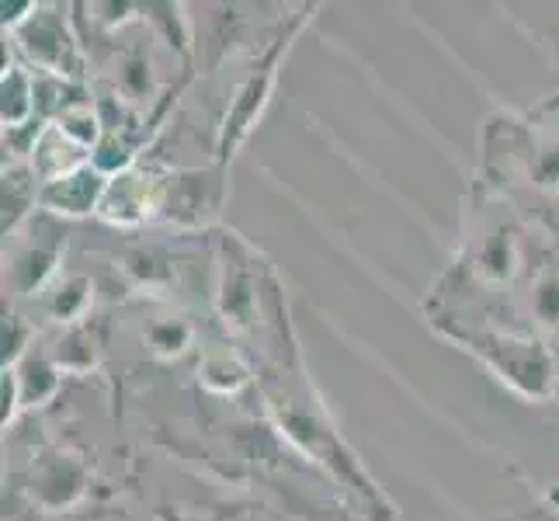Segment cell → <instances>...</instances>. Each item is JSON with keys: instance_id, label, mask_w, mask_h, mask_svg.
Returning <instances> with one entry per match:
<instances>
[{"instance_id": "cell-1", "label": "cell", "mask_w": 559, "mask_h": 521, "mask_svg": "<svg viewBox=\"0 0 559 521\" xmlns=\"http://www.w3.org/2000/svg\"><path fill=\"white\" fill-rule=\"evenodd\" d=\"M105 185L102 181V170L98 167H76L63 178H52L43 185L38 191V199H43L46 209L52 212H63V216H84V212L98 209L102 199H105Z\"/></svg>"}, {"instance_id": "cell-2", "label": "cell", "mask_w": 559, "mask_h": 521, "mask_svg": "<svg viewBox=\"0 0 559 521\" xmlns=\"http://www.w3.org/2000/svg\"><path fill=\"white\" fill-rule=\"evenodd\" d=\"M160 191L146 185V174L136 170H122L105 185V199H102V216L111 223H140L146 220L150 209H160Z\"/></svg>"}, {"instance_id": "cell-3", "label": "cell", "mask_w": 559, "mask_h": 521, "mask_svg": "<svg viewBox=\"0 0 559 521\" xmlns=\"http://www.w3.org/2000/svg\"><path fill=\"white\" fill-rule=\"evenodd\" d=\"M219 205H223V181L199 170L170 181L160 199V209L167 216L181 223H199L205 220V212H219Z\"/></svg>"}, {"instance_id": "cell-4", "label": "cell", "mask_w": 559, "mask_h": 521, "mask_svg": "<svg viewBox=\"0 0 559 521\" xmlns=\"http://www.w3.org/2000/svg\"><path fill=\"white\" fill-rule=\"evenodd\" d=\"M32 111H35V87L28 81V73L14 67L4 73V126L22 129V122Z\"/></svg>"}, {"instance_id": "cell-5", "label": "cell", "mask_w": 559, "mask_h": 521, "mask_svg": "<svg viewBox=\"0 0 559 521\" xmlns=\"http://www.w3.org/2000/svg\"><path fill=\"white\" fill-rule=\"evenodd\" d=\"M35 205V191L28 181V170L4 174V234L25 220V212Z\"/></svg>"}]
</instances>
